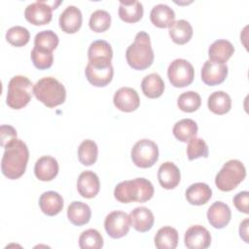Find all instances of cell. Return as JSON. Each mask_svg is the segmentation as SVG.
I'll use <instances>...</instances> for the list:
<instances>
[{
	"label": "cell",
	"instance_id": "obj_8",
	"mask_svg": "<svg viewBox=\"0 0 249 249\" xmlns=\"http://www.w3.org/2000/svg\"><path fill=\"white\" fill-rule=\"evenodd\" d=\"M167 77L173 87L185 88L193 83L195 69L188 60L184 58H176L167 68Z\"/></svg>",
	"mask_w": 249,
	"mask_h": 249
},
{
	"label": "cell",
	"instance_id": "obj_35",
	"mask_svg": "<svg viewBox=\"0 0 249 249\" xmlns=\"http://www.w3.org/2000/svg\"><path fill=\"white\" fill-rule=\"evenodd\" d=\"M177 105L183 112L192 113L196 111L201 105L200 95L193 90L181 93L177 99Z\"/></svg>",
	"mask_w": 249,
	"mask_h": 249
},
{
	"label": "cell",
	"instance_id": "obj_7",
	"mask_svg": "<svg viewBox=\"0 0 249 249\" xmlns=\"http://www.w3.org/2000/svg\"><path fill=\"white\" fill-rule=\"evenodd\" d=\"M159 159L158 145L147 138L137 141L131 149V160L133 163L141 168L153 166Z\"/></svg>",
	"mask_w": 249,
	"mask_h": 249
},
{
	"label": "cell",
	"instance_id": "obj_41",
	"mask_svg": "<svg viewBox=\"0 0 249 249\" xmlns=\"http://www.w3.org/2000/svg\"><path fill=\"white\" fill-rule=\"evenodd\" d=\"M248 202H249V193L247 191L239 192L233 197V204L235 208L245 214L249 213L248 209Z\"/></svg>",
	"mask_w": 249,
	"mask_h": 249
},
{
	"label": "cell",
	"instance_id": "obj_10",
	"mask_svg": "<svg viewBox=\"0 0 249 249\" xmlns=\"http://www.w3.org/2000/svg\"><path fill=\"white\" fill-rule=\"evenodd\" d=\"M104 228L110 237L121 238L126 235L129 231V215L124 211H112L104 220Z\"/></svg>",
	"mask_w": 249,
	"mask_h": 249
},
{
	"label": "cell",
	"instance_id": "obj_18",
	"mask_svg": "<svg viewBox=\"0 0 249 249\" xmlns=\"http://www.w3.org/2000/svg\"><path fill=\"white\" fill-rule=\"evenodd\" d=\"M158 180L162 188L166 190L174 189L181 180L180 170L173 162L165 161L159 167Z\"/></svg>",
	"mask_w": 249,
	"mask_h": 249
},
{
	"label": "cell",
	"instance_id": "obj_6",
	"mask_svg": "<svg viewBox=\"0 0 249 249\" xmlns=\"http://www.w3.org/2000/svg\"><path fill=\"white\" fill-rule=\"evenodd\" d=\"M246 169L238 160H228L215 177L217 188L223 192L234 190L245 178Z\"/></svg>",
	"mask_w": 249,
	"mask_h": 249
},
{
	"label": "cell",
	"instance_id": "obj_1",
	"mask_svg": "<svg viewBox=\"0 0 249 249\" xmlns=\"http://www.w3.org/2000/svg\"><path fill=\"white\" fill-rule=\"evenodd\" d=\"M5 151L1 160V170L8 179H18L25 172L29 152L26 144L15 138L5 145Z\"/></svg>",
	"mask_w": 249,
	"mask_h": 249
},
{
	"label": "cell",
	"instance_id": "obj_9",
	"mask_svg": "<svg viewBox=\"0 0 249 249\" xmlns=\"http://www.w3.org/2000/svg\"><path fill=\"white\" fill-rule=\"evenodd\" d=\"M87 80L94 87H105L113 79L114 68L111 62H89L85 69Z\"/></svg>",
	"mask_w": 249,
	"mask_h": 249
},
{
	"label": "cell",
	"instance_id": "obj_4",
	"mask_svg": "<svg viewBox=\"0 0 249 249\" xmlns=\"http://www.w3.org/2000/svg\"><path fill=\"white\" fill-rule=\"evenodd\" d=\"M33 94L45 106L53 108L65 101L66 89L55 78L44 77L34 85Z\"/></svg>",
	"mask_w": 249,
	"mask_h": 249
},
{
	"label": "cell",
	"instance_id": "obj_25",
	"mask_svg": "<svg viewBox=\"0 0 249 249\" xmlns=\"http://www.w3.org/2000/svg\"><path fill=\"white\" fill-rule=\"evenodd\" d=\"M144 9L142 3L136 0L120 1L119 17L122 20L127 23H134L140 20L143 17Z\"/></svg>",
	"mask_w": 249,
	"mask_h": 249
},
{
	"label": "cell",
	"instance_id": "obj_26",
	"mask_svg": "<svg viewBox=\"0 0 249 249\" xmlns=\"http://www.w3.org/2000/svg\"><path fill=\"white\" fill-rule=\"evenodd\" d=\"M186 199L193 205L205 204L212 196L211 188L202 182L192 184L186 190Z\"/></svg>",
	"mask_w": 249,
	"mask_h": 249
},
{
	"label": "cell",
	"instance_id": "obj_37",
	"mask_svg": "<svg viewBox=\"0 0 249 249\" xmlns=\"http://www.w3.org/2000/svg\"><path fill=\"white\" fill-rule=\"evenodd\" d=\"M89 25L94 32H104L111 25V16L105 10H96L90 15Z\"/></svg>",
	"mask_w": 249,
	"mask_h": 249
},
{
	"label": "cell",
	"instance_id": "obj_17",
	"mask_svg": "<svg viewBox=\"0 0 249 249\" xmlns=\"http://www.w3.org/2000/svg\"><path fill=\"white\" fill-rule=\"evenodd\" d=\"M231 212L228 204L222 201H215L207 211V219L215 229L225 228L231 221Z\"/></svg>",
	"mask_w": 249,
	"mask_h": 249
},
{
	"label": "cell",
	"instance_id": "obj_33",
	"mask_svg": "<svg viewBox=\"0 0 249 249\" xmlns=\"http://www.w3.org/2000/svg\"><path fill=\"white\" fill-rule=\"evenodd\" d=\"M98 156V147L93 140H84L78 148V159L80 162L86 166L92 165Z\"/></svg>",
	"mask_w": 249,
	"mask_h": 249
},
{
	"label": "cell",
	"instance_id": "obj_11",
	"mask_svg": "<svg viewBox=\"0 0 249 249\" xmlns=\"http://www.w3.org/2000/svg\"><path fill=\"white\" fill-rule=\"evenodd\" d=\"M53 7L47 1H36L29 4L24 11V17L27 21L34 25L48 24L53 18L52 11Z\"/></svg>",
	"mask_w": 249,
	"mask_h": 249
},
{
	"label": "cell",
	"instance_id": "obj_30",
	"mask_svg": "<svg viewBox=\"0 0 249 249\" xmlns=\"http://www.w3.org/2000/svg\"><path fill=\"white\" fill-rule=\"evenodd\" d=\"M207 106L209 110L217 115H224L231 108V96L223 91L218 90L212 92L207 99Z\"/></svg>",
	"mask_w": 249,
	"mask_h": 249
},
{
	"label": "cell",
	"instance_id": "obj_20",
	"mask_svg": "<svg viewBox=\"0 0 249 249\" xmlns=\"http://www.w3.org/2000/svg\"><path fill=\"white\" fill-rule=\"evenodd\" d=\"M129 218L130 225L134 228V230L140 232H146L150 231L153 228L155 222L154 214L149 208L145 206L134 208L130 212Z\"/></svg>",
	"mask_w": 249,
	"mask_h": 249
},
{
	"label": "cell",
	"instance_id": "obj_31",
	"mask_svg": "<svg viewBox=\"0 0 249 249\" xmlns=\"http://www.w3.org/2000/svg\"><path fill=\"white\" fill-rule=\"evenodd\" d=\"M169 36L175 44L184 45L188 43L193 36V27L185 19H178L169 27Z\"/></svg>",
	"mask_w": 249,
	"mask_h": 249
},
{
	"label": "cell",
	"instance_id": "obj_27",
	"mask_svg": "<svg viewBox=\"0 0 249 249\" xmlns=\"http://www.w3.org/2000/svg\"><path fill=\"white\" fill-rule=\"evenodd\" d=\"M91 210L89 206L82 201H72L67 208V218L75 226H83L89 222Z\"/></svg>",
	"mask_w": 249,
	"mask_h": 249
},
{
	"label": "cell",
	"instance_id": "obj_38",
	"mask_svg": "<svg viewBox=\"0 0 249 249\" xmlns=\"http://www.w3.org/2000/svg\"><path fill=\"white\" fill-rule=\"evenodd\" d=\"M30 33L27 28L16 25L8 29L6 32V40L15 47H22L29 42Z\"/></svg>",
	"mask_w": 249,
	"mask_h": 249
},
{
	"label": "cell",
	"instance_id": "obj_42",
	"mask_svg": "<svg viewBox=\"0 0 249 249\" xmlns=\"http://www.w3.org/2000/svg\"><path fill=\"white\" fill-rule=\"evenodd\" d=\"M17 138V130L9 124H2L0 127V144L5 147L7 143Z\"/></svg>",
	"mask_w": 249,
	"mask_h": 249
},
{
	"label": "cell",
	"instance_id": "obj_43",
	"mask_svg": "<svg viewBox=\"0 0 249 249\" xmlns=\"http://www.w3.org/2000/svg\"><path fill=\"white\" fill-rule=\"evenodd\" d=\"M248 218L244 219L241 223H240V226H239V235L240 237L246 242L248 243Z\"/></svg>",
	"mask_w": 249,
	"mask_h": 249
},
{
	"label": "cell",
	"instance_id": "obj_23",
	"mask_svg": "<svg viewBox=\"0 0 249 249\" xmlns=\"http://www.w3.org/2000/svg\"><path fill=\"white\" fill-rule=\"evenodd\" d=\"M39 206L44 214L48 216H54L62 210L63 198L58 193L54 191H48L41 195L39 198Z\"/></svg>",
	"mask_w": 249,
	"mask_h": 249
},
{
	"label": "cell",
	"instance_id": "obj_14",
	"mask_svg": "<svg viewBox=\"0 0 249 249\" xmlns=\"http://www.w3.org/2000/svg\"><path fill=\"white\" fill-rule=\"evenodd\" d=\"M114 105L123 112L135 111L140 105V98L137 91L128 87L119 89L113 97Z\"/></svg>",
	"mask_w": 249,
	"mask_h": 249
},
{
	"label": "cell",
	"instance_id": "obj_13",
	"mask_svg": "<svg viewBox=\"0 0 249 249\" xmlns=\"http://www.w3.org/2000/svg\"><path fill=\"white\" fill-rule=\"evenodd\" d=\"M228 71V66L226 64L208 59L204 62L201 68V80L207 86H217L226 80Z\"/></svg>",
	"mask_w": 249,
	"mask_h": 249
},
{
	"label": "cell",
	"instance_id": "obj_28",
	"mask_svg": "<svg viewBox=\"0 0 249 249\" xmlns=\"http://www.w3.org/2000/svg\"><path fill=\"white\" fill-rule=\"evenodd\" d=\"M141 89L147 97L158 98L163 93L164 82L159 74L151 73L143 78Z\"/></svg>",
	"mask_w": 249,
	"mask_h": 249
},
{
	"label": "cell",
	"instance_id": "obj_21",
	"mask_svg": "<svg viewBox=\"0 0 249 249\" xmlns=\"http://www.w3.org/2000/svg\"><path fill=\"white\" fill-rule=\"evenodd\" d=\"M234 53L233 45L225 39H219L213 42L208 49L209 60L224 63L227 62Z\"/></svg>",
	"mask_w": 249,
	"mask_h": 249
},
{
	"label": "cell",
	"instance_id": "obj_29",
	"mask_svg": "<svg viewBox=\"0 0 249 249\" xmlns=\"http://www.w3.org/2000/svg\"><path fill=\"white\" fill-rule=\"evenodd\" d=\"M178 231L166 226L160 228L155 235V245L158 249H175L178 245Z\"/></svg>",
	"mask_w": 249,
	"mask_h": 249
},
{
	"label": "cell",
	"instance_id": "obj_16",
	"mask_svg": "<svg viewBox=\"0 0 249 249\" xmlns=\"http://www.w3.org/2000/svg\"><path fill=\"white\" fill-rule=\"evenodd\" d=\"M100 189L98 176L91 170L83 171L77 180L78 193L86 198L94 197Z\"/></svg>",
	"mask_w": 249,
	"mask_h": 249
},
{
	"label": "cell",
	"instance_id": "obj_19",
	"mask_svg": "<svg viewBox=\"0 0 249 249\" xmlns=\"http://www.w3.org/2000/svg\"><path fill=\"white\" fill-rule=\"evenodd\" d=\"M34 173L40 181H51L58 173L57 160L51 156H43L34 165Z\"/></svg>",
	"mask_w": 249,
	"mask_h": 249
},
{
	"label": "cell",
	"instance_id": "obj_15",
	"mask_svg": "<svg viewBox=\"0 0 249 249\" xmlns=\"http://www.w3.org/2000/svg\"><path fill=\"white\" fill-rule=\"evenodd\" d=\"M83 16L82 12L76 6H67L60 14L58 18L59 27L68 34L76 33L82 26Z\"/></svg>",
	"mask_w": 249,
	"mask_h": 249
},
{
	"label": "cell",
	"instance_id": "obj_39",
	"mask_svg": "<svg viewBox=\"0 0 249 249\" xmlns=\"http://www.w3.org/2000/svg\"><path fill=\"white\" fill-rule=\"evenodd\" d=\"M188 142L187 156L190 160L208 157V146L202 138L194 137Z\"/></svg>",
	"mask_w": 249,
	"mask_h": 249
},
{
	"label": "cell",
	"instance_id": "obj_5",
	"mask_svg": "<svg viewBox=\"0 0 249 249\" xmlns=\"http://www.w3.org/2000/svg\"><path fill=\"white\" fill-rule=\"evenodd\" d=\"M33 85L31 81L21 75L14 76L8 84L6 103L12 109H21L31 100L33 94Z\"/></svg>",
	"mask_w": 249,
	"mask_h": 249
},
{
	"label": "cell",
	"instance_id": "obj_12",
	"mask_svg": "<svg viewBox=\"0 0 249 249\" xmlns=\"http://www.w3.org/2000/svg\"><path fill=\"white\" fill-rule=\"evenodd\" d=\"M184 242L189 249H206L211 244V234L203 226L195 225L186 231Z\"/></svg>",
	"mask_w": 249,
	"mask_h": 249
},
{
	"label": "cell",
	"instance_id": "obj_34",
	"mask_svg": "<svg viewBox=\"0 0 249 249\" xmlns=\"http://www.w3.org/2000/svg\"><path fill=\"white\" fill-rule=\"evenodd\" d=\"M58 42V36L53 30H43L35 35L34 48L40 51L53 53L57 47Z\"/></svg>",
	"mask_w": 249,
	"mask_h": 249
},
{
	"label": "cell",
	"instance_id": "obj_36",
	"mask_svg": "<svg viewBox=\"0 0 249 249\" xmlns=\"http://www.w3.org/2000/svg\"><path fill=\"white\" fill-rule=\"evenodd\" d=\"M79 246L82 249H99L103 246V237L98 231L89 229L81 233Z\"/></svg>",
	"mask_w": 249,
	"mask_h": 249
},
{
	"label": "cell",
	"instance_id": "obj_24",
	"mask_svg": "<svg viewBox=\"0 0 249 249\" xmlns=\"http://www.w3.org/2000/svg\"><path fill=\"white\" fill-rule=\"evenodd\" d=\"M88 56L89 62H111L113 50L107 41L96 40L89 45Z\"/></svg>",
	"mask_w": 249,
	"mask_h": 249
},
{
	"label": "cell",
	"instance_id": "obj_2",
	"mask_svg": "<svg viewBox=\"0 0 249 249\" xmlns=\"http://www.w3.org/2000/svg\"><path fill=\"white\" fill-rule=\"evenodd\" d=\"M154 196V186L146 178L140 177L120 182L114 190L115 198L123 203L146 202Z\"/></svg>",
	"mask_w": 249,
	"mask_h": 249
},
{
	"label": "cell",
	"instance_id": "obj_3",
	"mask_svg": "<svg viewBox=\"0 0 249 249\" xmlns=\"http://www.w3.org/2000/svg\"><path fill=\"white\" fill-rule=\"evenodd\" d=\"M125 58L128 65L135 70H145L152 65L154 51L148 33L140 31L135 35L133 43L126 49Z\"/></svg>",
	"mask_w": 249,
	"mask_h": 249
},
{
	"label": "cell",
	"instance_id": "obj_32",
	"mask_svg": "<svg viewBox=\"0 0 249 249\" xmlns=\"http://www.w3.org/2000/svg\"><path fill=\"white\" fill-rule=\"evenodd\" d=\"M197 124L192 119H182L175 123L173 126V135L181 142H188L196 137L197 133Z\"/></svg>",
	"mask_w": 249,
	"mask_h": 249
},
{
	"label": "cell",
	"instance_id": "obj_22",
	"mask_svg": "<svg viewBox=\"0 0 249 249\" xmlns=\"http://www.w3.org/2000/svg\"><path fill=\"white\" fill-rule=\"evenodd\" d=\"M150 19L154 25L160 28L170 27L175 21V13L166 4H158L150 13Z\"/></svg>",
	"mask_w": 249,
	"mask_h": 249
},
{
	"label": "cell",
	"instance_id": "obj_40",
	"mask_svg": "<svg viewBox=\"0 0 249 249\" xmlns=\"http://www.w3.org/2000/svg\"><path fill=\"white\" fill-rule=\"evenodd\" d=\"M30 56H31V60L33 62L34 66L40 70L50 68L53 62V53L40 51L36 48H33V50L31 51Z\"/></svg>",
	"mask_w": 249,
	"mask_h": 249
}]
</instances>
